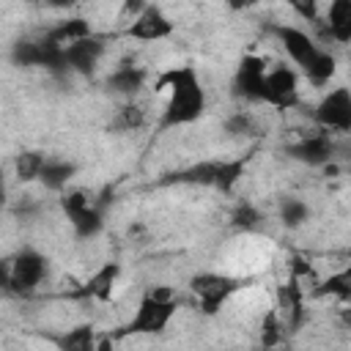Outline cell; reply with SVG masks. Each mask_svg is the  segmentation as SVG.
<instances>
[{
    "label": "cell",
    "instance_id": "obj_18",
    "mask_svg": "<svg viewBox=\"0 0 351 351\" xmlns=\"http://www.w3.org/2000/svg\"><path fill=\"white\" fill-rule=\"evenodd\" d=\"M145 80H148V71H145V69L132 66V63H123V66H118V69H112V71L107 74L104 85H107L110 93L123 96V99H132V96L145 85Z\"/></svg>",
    "mask_w": 351,
    "mask_h": 351
},
{
    "label": "cell",
    "instance_id": "obj_28",
    "mask_svg": "<svg viewBox=\"0 0 351 351\" xmlns=\"http://www.w3.org/2000/svg\"><path fill=\"white\" fill-rule=\"evenodd\" d=\"M282 337H285V326H282V321L277 318V313L269 310L266 318H263V326H261V340H263L266 348H274V346H280Z\"/></svg>",
    "mask_w": 351,
    "mask_h": 351
},
{
    "label": "cell",
    "instance_id": "obj_3",
    "mask_svg": "<svg viewBox=\"0 0 351 351\" xmlns=\"http://www.w3.org/2000/svg\"><path fill=\"white\" fill-rule=\"evenodd\" d=\"M241 288H244V282L239 277L219 274V271H200L189 280V291L206 315H217Z\"/></svg>",
    "mask_w": 351,
    "mask_h": 351
},
{
    "label": "cell",
    "instance_id": "obj_14",
    "mask_svg": "<svg viewBox=\"0 0 351 351\" xmlns=\"http://www.w3.org/2000/svg\"><path fill=\"white\" fill-rule=\"evenodd\" d=\"M277 318L282 321L285 329L296 332L307 315L304 310V285L296 277H288V282H282L277 288V307H274Z\"/></svg>",
    "mask_w": 351,
    "mask_h": 351
},
{
    "label": "cell",
    "instance_id": "obj_26",
    "mask_svg": "<svg viewBox=\"0 0 351 351\" xmlns=\"http://www.w3.org/2000/svg\"><path fill=\"white\" fill-rule=\"evenodd\" d=\"M261 222H263V214H261L258 206H252L250 200H241V203L233 208V214H230V225H233L236 230H241V233L255 230Z\"/></svg>",
    "mask_w": 351,
    "mask_h": 351
},
{
    "label": "cell",
    "instance_id": "obj_11",
    "mask_svg": "<svg viewBox=\"0 0 351 351\" xmlns=\"http://www.w3.org/2000/svg\"><path fill=\"white\" fill-rule=\"evenodd\" d=\"M176 30L173 19L159 8V5H143V11L126 25L123 36L134 41H165Z\"/></svg>",
    "mask_w": 351,
    "mask_h": 351
},
{
    "label": "cell",
    "instance_id": "obj_1",
    "mask_svg": "<svg viewBox=\"0 0 351 351\" xmlns=\"http://www.w3.org/2000/svg\"><path fill=\"white\" fill-rule=\"evenodd\" d=\"M156 90L167 93V101L162 107V118H159V129H178L186 123H195L197 118H203L206 112V88L197 77V71L192 66H173L167 71L159 74Z\"/></svg>",
    "mask_w": 351,
    "mask_h": 351
},
{
    "label": "cell",
    "instance_id": "obj_8",
    "mask_svg": "<svg viewBox=\"0 0 351 351\" xmlns=\"http://www.w3.org/2000/svg\"><path fill=\"white\" fill-rule=\"evenodd\" d=\"M104 52H107V38L90 33V36H85V38H80V41H74V44L60 49L63 71H74V74H85L88 77V74L96 71V66L104 58Z\"/></svg>",
    "mask_w": 351,
    "mask_h": 351
},
{
    "label": "cell",
    "instance_id": "obj_9",
    "mask_svg": "<svg viewBox=\"0 0 351 351\" xmlns=\"http://www.w3.org/2000/svg\"><path fill=\"white\" fill-rule=\"evenodd\" d=\"M263 104L277 110H291L299 104V74L296 69L277 63L266 69V99Z\"/></svg>",
    "mask_w": 351,
    "mask_h": 351
},
{
    "label": "cell",
    "instance_id": "obj_30",
    "mask_svg": "<svg viewBox=\"0 0 351 351\" xmlns=\"http://www.w3.org/2000/svg\"><path fill=\"white\" fill-rule=\"evenodd\" d=\"M0 291L11 293V255L0 258Z\"/></svg>",
    "mask_w": 351,
    "mask_h": 351
},
{
    "label": "cell",
    "instance_id": "obj_13",
    "mask_svg": "<svg viewBox=\"0 0 351 351\" xmlns=\"http://www.w3.org/2000/svg\"><path fill=\"white\" fill-rule=\"evenodd\" d=\"M11 60L16 66H38V69H49V71H63V58L60 49H55L52 44H47L44 38H22L11 47Z\"/></svg>",
    "mask_w": 351,
    "mask_h": 351
},
{
    "label": "cell",
    "instance_id": "obj_22",
    "mask_svg": "<svg viewBox=\"0 0 351 351\" xmlns=\"http://www.w3.org/2000/svg\"><path fill=\"white\" fill-rule=\"evenodd\" d=\"M143 126H145V110H143V104H137V101L121 104V107L115 110L112 121H110V129H115V132H137V129H143Z\"/></svg>",
    "mask_w": 351,
    "mask_h": 351
},
{
    "label": "cell",
    "instance_id": "obj_19",
    "mask_svg": "<svg viewBox=\"0 0 351 351\" xmlns=\"http://www.w3.org/2000/svg\"><path fill=\"white\" fill-rule=\"evenodd\" d=\"M58 351H99V332L93 324H77L60 335L49 337Z\"/></svg>",
    "mask_w": 351,
    "mask_h": 351
},
{
    "label": "cell",
    "instance_id": "obj_17",
    "mask_svg": "<svg viewBox=\"0 0 351 351\" xmlns=\"http://www.w3.org/2000/svg\"><path fill=\"white\" fill-rule=\"evenodd\" d=\"M324 36H329L337 44H348L351 41V3L348 0H335L326 8V16L318 19Z\"/></svg>",
    "mask_w": 351,
    "mask_h": 351
},
{
    "label": "cell",
    "instance_id": "obj_4",
    "mask_svg": "<svg viewBox=\"0 0 351 351\" xmlns=\"http://www.w3.org/2000/svg\"><path fill=\"white\" fill-rule=\"evenodd\" d=\"M60 208L69 219V225L74 228V233L80 239H93L101 233L104 228V214H101V206L82 189H69L63 192L60 197Z\"/></svg>",
    "mask_w": 351,
    "mask_h": 351
},
{
    "label": "cell",
    "instance_id": "obj_21",
    "mask_svg": "<svg viewBox=\"0 0 351 351\" xmlns=\"http://www.w3.org/2000/svg\"><path fill=\"white\" fill-rule=\"evenodd\" d=\"M74 176H77V165H74V162L60 159V156H47L38 181H41L49 192H66V186H69V181H71Z\"/></svg>",
    "mask_w": 351,
    "mask_h": 351
},
{
    "label": "cell",
    "instance_id": "obj_29",
    "mask_svg": "<svg viewBox=\"0 0 351 351\" xmlns=\"http://www.w3.org/2000/svg\"><path fill=\"white\" fill-rule=\"evenodd\" d=\"M225 132H228V134H236V137H247V134L255 132V118H252L247 110H236L233 115H228Z\"/></svg>",
    "mask_w": 351,
    "mask_h": 351
},
{
    "label": "cell",
    "instance_id": "obj_2",
    "mask_svg": "<svg viewBox=\"0 0 351 351\" xmlns=\"http://www.w3.org/2000/svg\"><path fill=\"white\" fill-rule=\"evenodd\" d=\"M176 313H178L176 296L167 288H151L140 296V302L134 307V315L110 335H112V340L140 337V335H162L167 329V324L176 318Z\"/></svg>",
    "mask_w": 351,
    "mask_h": 351
},
{
    "label": "cell",
    "instance_id": "obj_27",
    "mask_svg": "<svg viewBox=\"0 0 351 351\" xmlns=\"http://www.w3.org/2000/svg\"><path fill=\"white\" fill-rule=\"evenodd\" d=\"M315 293H329V296H337V299H348L351 296V271L348 269H340L337 274H329V280H324Z\"/></svg>",
    "mask_w": 351,
    "mask_h": 351
},
{
    "label": "cell",
    "instance_id": "obj_31",
    "mask_svg": "<svg viewBox=\"0 0 351 351\" xmlns=\"http://www.w3.org/2000/svg\"><path fill=\"white\" fill-rule=\"evenodd\" d=\"M5 203H8V184H5V173L0 167V211L5 208Z\"/></svg>",
    "mask_w": 351,
    "mask_h": 351
},
{
    "label": "cell",
    "instance_id": "obj_16",
    "mask_svg": "<svg viewBox=\"0 0 351 351\" xmlns=\"http://www.w3.org/2000/svg\"><path fill=\"white\" fill-rule=\"evenodd\" d=\"M118 277H121V263L110 261V263H104L101 269H96V271L85 280V285L77 291V296L93 299V302H107V299L112 296V291H115Z\"/></svg>",
    "mask_w": 351,
    "mask_h": 351
},
{
    "label": "cell",
    "instance_id": "obj_6",
    "mask_svg": "<svg viewBox=\"0 0 351 351\" xmlns=\"http://www.w3.org/2000/svg\"><path fill=\"white\" fill-rule=\"evenodd\" d=\"M315 123L321 132L329 134H346L351 129V90L348 88H332L318 104H315Z\"/></svg>",
    "mask_w": 351,
    "mask_h": 351
},
{
    "label": "cell",
    "instance_id": "obj_10",
    "mask_svg": "<svg viewBox=\"0 0 351 351\" xmlns=\"http://www.w3.org/2000/svg\"><path fill=\"white\" fill-rule=\"evenodd\" d=\"M271 33L277 36V41L282 44V49L288 52V58L302 71H307L315 63V58L324 52V47H318V41L307 30H302L296 25H271Z\"/></svg>",
    "mask_w": 351,
    "mask_h": 351
},
{
    "label": "cell",
    "instance_id": "obj_5",
    "mask_svg": "<svg viewBox=\"0 0 351 351\" xmlns=\"http://www.w3.org/2000/svg\"><path fill=\"white\" fill-rule=\"evenodd\" d=\"M49 261L33 247H25L11 255V293L14 296H30L38 291V285L47 280Z\"/></svg>",
    "mask_w": 351,
    "mask_h": 351
},
{
    "label": "cell",
    "instance_id": "obj_23",
    "mask_svg": "<svg viewBox=\"0 0 351 351\" xmlns=\"http://www.w3.org/2000/svg\"><path fill=\"white\" fill-rule=\"evenodd\" d=\"M44 162H47V154H41V151H22V154L14 159V173H16V178H19L22 184L38 181Z\"/></svg>",
    "mask_w": 351,
    "mask_h": 351
},
{
    "label": "cell",
    "instance_id": "obj_12",
    "mask_svg": "<svg viewBox=\"0 0 351 351\" xmlns=\"http://www.w3.org/2000/svg\"><path fill=\"white\" fill-rule=\"evenodd\" d=\"M335 151H337V143L329 132H313L299 137L293 145H288V154L307 167H329V162L335 159Z\"/></svg>",
    "mask_w": 351,
    "mask_h": 351
},
{
    "label": "cell",
    "instance_id": "obj_15",
    "mask_svg": "<svg viewBox=\"0 0 351 351\" xmlns=\"http://www.w3.org/2000/svg\"><path fill=\"white\" fill-rule=\"evenodd\" d=\"M219 170H222V159H203V162H195L189 167H181V170H173V173L162 176L156 184L159 186L184 184V186H211V189H217Z\"/></svg>",
    "mask_w": 351,
    "mask_h": 351
},
{
    "label": "cell",
    "instance_id": "obj_24",
    "mask_svg": "<svg viewBox=\"0 0 351 351\" xmlns=\"http://www.w3.org/2000/svg\"><path fill=\"white\" fill-rule=\"evenodd\" d=\"M335 71H337V60H335V55H332L329 49H324V52L315 58V63H313L307 71H302V74L307 77L310 85L321 88V85H329V80L335 77Z\"/></svg>",
    "mask_w": 351,
    "mask_h": 351
},
{
    "label": "cell",
    "instance_id": "obj_20",
    "mask_svg": "<svg viewBox=\"0 0 351 351\" xmlns=\"http://www.w3.org/2000/svg\"><path fill=\"white\" fill-rule=\"evenodd\" d=\"M90 33H93V30H90V22H88V19H82V16H69V19L58 22V25H52L41 38H44L47 44H52L55 49H63V47H69V44H74V41L90 36Z\"/></svg>",
    "mask_w": 351,
    "mask_h": 351
},
{
    "label": "cell",
    "instance_id": "obj_25",
    "mask_svg": "<svg viewBox=\"0 0 351 351\" xmlns=\"http://www.w3.org/2000/svg\"><path fill=\"white\" fill-rule=\"evenodd\" d=\"M280 219L285 228H302L310 219V206L302 197H282L280 200Z\"/></svg>",
    "mask_w": 351,
    "mask_h": 351
},
{
    "label": "cell",
    "instance_id": "obj_7",
    "mask_svg": "<svg viewBox=\"0 0 351 351\" xmlns=\"http://www.w3.org/2000/svg\"><path fill=\"white\" fill-rule=\"evenodd\" d=\"M266 58L261 55H244L236 77H233V96L244 99L250 104H263L266 99Z\"/></svg>",
    "mask_w": 351,
    "mask_h": 351
}]
</instances>
